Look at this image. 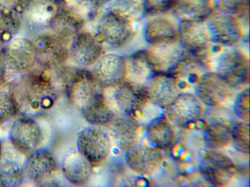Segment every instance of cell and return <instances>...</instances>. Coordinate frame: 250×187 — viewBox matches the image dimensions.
Segmentation results:
<instances>
[{
	"label": "cell",
	"instance_id": "24",
	"mask_svg": "<svg viewBox=\"0 0 250 187\" xmlns=\"http://www.w3.org/2000/svg\"><path fill=\"white\" fill-rule=\"evenodd\" d=\"M62 170L68 182L74 185L82 186L90 180L93 171V163L77 151L64 157Z\"/></svg>",
	"mask_w": 250,
	"mask_h": 187
},
{
	"label": "cell",
	"instance_id": "19",
	"mask_svg": "<svg viewBox=\"0 0 250 187\" xmlns=\"http://www.w3.org/2000/svg\"><path fill=\"white\" fill-rule=\"evenodd\" d=\"M144 91L149 101L163 109H166L180 93L178 81L171 74H153Z\"/></svg>",
	"mask_w": 250,
	"mask_h": 187
},
{
	"label": "cell",
	"instance_id": "5",
	"mask_svg": "<svg viewBox=\"0 0 250 187\" xmlns=\"http://www.w3.org/2000/svg\"><path fill=\"white\" fill-rule=\"evenodd\" d=\"M106 104L115 115L134 116L148 101L144 89L124 80L103 88Z\"/></svg>",
	"mask_w": 250,
	"mask_h": 187
},
{
	"label": "cell",
	"instance_id": "3",
	"mask_svg": "<svg viewBox=\"0 0 250 187\" xmlns=\"http://www.w3.org/2000/svg\"><path fill=\"white\" fill-rule=\"evenodd\" d=\"M60 10L56 0H23L11 14L21 30L35 35L49 31Z\"/></svg>",
	"mask_w": 250,
	"mask_h": 187
},
{
	"label": "cell",
	"instance_id": "7",
	"mask_svg": "<svg viewBox=\"0 0 250 187\" xmlns=\"http://www.w3.org/2000/svg\"><path fill=\"white\" fill-rule=\"evenodd\" d=\"M216 56L215 73L224 78L232 87L249 82V61L246 55L233 46H226Z\"/></svg>",
	"mask_w": 250,
	"mask_h": 187
},
{
	"label": "cell",
	"instance_id": "29",
	"mask_svg": "<svg viewBox=\"0 0 250 187\" xmlns=\"http://www.w3.org/2000/svg\"><path fill=\"white\" fill-rule=\"evenodd\" d=\"M104 7L134 21H140L146 15L145 0H109Z\"/></svg>",
	"mask_w": 250,
	"mask_h": 187
},
{
	"label": "cell",
	"instance_id": "28",
	"mask_svg": "<svg viewBox=\"0 0 250 187\" xmlns=\"http://www.w3.org/2000/svg\"><path fill=\"white\" fill-rule=\"evenodd\" d=\"M148 140L160 150L170 149L175 143V134L171 124L166 116L151 120L146 127Z\"/></svg>",
	"mask_w": 250,
	"mask_h": 187
},
{
	"label": "cell",
	"instance_id": "38",
	"mask_svg": "<svg viewBox=\"0 0 250 187\" xmlns=\"http://www.w3.org/2000/svg\"><path fill=\"white\" fill-rule=\"evenodd\" d=\"M170 149L172 158L175 162L187 164L192 163L193 153L183 143L175 142Z\"/></svg>",
	"mask_w": 250,
	"mask_h": 187
},
{
	"label": "cell",
	"instance_id": "31",
	"mask_svg": "<svg viewBox=\"0 0 250 187\" xmlns=\"http://www.w3.org/2000/svg\"><path fill=\"white\" fill-rule=\"evenodd\" d=\"M231 129L230 126L221 123H207L203 132L205 145L212 150L225 147L230 141Z\"/></svg>",
	"mask_w": 250,
	"mask_h": 187
},
{
	"label": "cell",
	"instance_id": "11",
	"mask_svg": "<svg viewBox=\"0 0 250 187\" xmlns=\"http://www.w3.org/2000/svg\"><path fill=\"white\" fill-rule=\"evenodd\" d=\"M145 52L154 74L171 75L188 55L178 38L149 45Z\"/></svg>",
	"mask_w": 250,
	"mask_h": 187
},
{
	"label": "cell",
	"instance_id": "40",
	"mask_svg": "<svg viewBox=\"0 0 250 187\" xmlns=\"http://www.w3.org/2000/svg\"><path fill=\"white\" fill-rule=\"evenodd\" d=\"M8 72L2 50L0 49V85L5 81Z\"/></svg>",
	"mask_w": 250,
	"mask_h": 187
},
{
	"label": "cell",
	"instance_id": "8",
	"mask_svg": "<svg viewBox=\"0 0 250 187\" xmlns=\"http://www.w3.org/2000/svg\"><path fill=\"white\" fill-rule=\"evenodd\" d=\"M1 50L8 71L23 74L37 66L35 46L33 39L27 37H14Z\"/></svg>",
	"mask_w": 250,
	"mask_h": 187
},
{
	"label": "cell",
	"instance_id": "4",
	"mask_svg": "<svg viewBox=\"0 0 250 187\" xmlns=\"http://www.w3.org/2000/svg\"><path fill=\"white\" fill-rule=\"evenodd\" d=\"M64 93L83 116L105 104L103 87L87 69H78Z\"/></svg>",
	"mask_w": 250,
	"mask_h": 187
},
{
	"label": "cell",
	"instance_id": "10",
	"mask_svg": "<svg viewBox=\"0 0 250 187\" xmlns=\"http://www.w3.org/2000/svg\"><path fill=\"white\" fill-rule=\"evenodd\" d=\"M111 140L106 130L101 126L85 127L78 133L77 151L93 164L104 161L111 148Z\"/></svg>",
	"mask_w": 250,
	"mask_h": 187
},
{
	"label": "cell",
	"instance_id": "1",
	"mask_svg": "<svg viewBox=\"0 0 250 187\" xmlns=\"http://www.w3.org/2000/svg\"><path fill=\"white\" fill-rule=\"evenodd\" d=\"M9 92L18 112L31 117L51 109L59 94L43 71L37 67L15 80Z\"/></svg>",
	"mask_w": 250,
	"mask_h": 187
},
{
	"label": "cell",
	"instance_id": "34",
	"mask_svg": "<svg viewBox=\"0 0 250 187\" xmlns=\"http://www.w3.org/2000/svg\"><path fill=\"white\" fill-rule=\"evenodd\" d=\"M217 12L230 15H241L249 11V0H211Z\"/></svg>",
	"mask_w": 250,
	"mask_h": 187
},
{
	"label": "cell",
	"instance_id": "32",
	"mask_svg": "<svg viewBox=\"0 0 250 187\" xmlns=\"http://www.w3.org/2000/svg\"><path fill=\"white\" fill-rule=\"evenodd\" d=\"M249 122H236L231 127L230 140L236 150L245 154L249 153Z\"/></svg>",
	"mask_w": 250,
	"mask_h": 187
},
{
	"label": "cell",
	"instance_id": "15",
	"mask_svg": "<svg viewBox=\"0 0 250 187\" xmlns=\"http://www.w3.org/2000/svg\"><path fill=\"white\" fill-rule=\"evenodd\" d=\"M9 138L17 150L30 154L41 144L43 134L40 126L33 117L23 115L12 124Z\"/></svg>",
	"mask_w": 250,
	"mask_h": 187
},
{
	"label": "cell",
	"instance_id": "41",
	"mask_svg": "<svg viewBox=\"0 0 250 187\" xmlns=\"http://www.w3.org/2000/svg\"><path fill=\"white\" fill-rule=\"evenodd\" d=\"M102 7H104L109 0H98Z\"/></svg>",
	"mask_w": 250,
	"mask_h": 187
},
{
	"label": "cell",
	"instance_id": "26",
	"mask_svg": "<svg viewBox=\"0 0 250 187\" xmlns=\"http://www.w3.org/2000/svg\"><path fill=\"white\" fill-rule=\"evenodd\" d=\"M143 35L148 45H152L178 38V31L171 20L166 17L156 16L146 22Z\"/></svg>",
	"mask_w": 250,
	"mask_h": 187
},
{
	"label": "cell",
	"instance_id": "37",
	"mask_svg": "<svg viewBox=\"0 0 250 187\" xmlns=\"http://www.w3.org/2000/svg\"><path fill=\"white\" fill-rule=\"evenodd\" d=\"M175 0H145L146 15H158L171 10Z\"/></svg>",
	"mask_w": 250,
	"mask_h": 187
},
{
	"label": "cell",
	"instance_id": "6",
	"mask_svg": "<svg viewBox=\"0 0 250 187\" xmlns=\"http://www.w3.org/2000/svg\"><path fill=\"white\" fill-rule=\"evenodd\" d=\"M198 169L206 181L214 186L229 183L238 169L231 159L216 150L202 149L197 160Z\"/></svg>",
	"mask_w": 250,
	"mask_h": 187
},
{
	"label": "cell",
	"instance_id": "39",
	"mask_svg": "<svg viewBox=\"0 0 250 187\" xmlns=\"http://www.w3.org/2000/svg\"><path fill=\"white\" fill-rule=\"evenodd\" d=\"M23 0H0V9L12 13Z\"/></svg>",
	"mask_w": 250,
	"mask_h": 187
},
{
	"label": "cell",
	"instance_id": "35",
	"mask_svg": "<svg viewBox=\"0 0 250 187\" xmlns=\"http://www.w3.org/2000/svg\"><path fill=\"white\" fill-rule=\"evenodd\" d=\"M17 112L16 104L10 93L0 92V124L10 119Z\"/></svg>",
	"mask_w": 250,
	"mask_h": 187
},
{
	"label": "cell",
	"instance_id": "13",
	"mask_svg": "<svg viewBox=\"0 0 250 187\" xmlns=\"http://www.w3.org/2000/svg\"><path fill=\"white\" fill-rule=\"evenodd\" d=\"M205 21L210 42L220 46H230L239 41L241 28L232 15L211 12Z\"/></svg>",
	"mask_w": 250,
	"mask_h": 187
},
{
	"label": "cell",
	"instance_id": "2",
	"mask_svg": "<svg viewBox=\"0 0 250 187\" xmlns=\"http://www.w3.org/2000/svg\"><path fill=\"white\" fill-rule=\"evenodd\" d=\"M96 19L94 34L104 47L122 48L132 41L138 31L139 21L126 19L105 8Z\"/></svg>",
	"mask_w": 250,
	"mask_h": 187
},
{
	"label": "cell",
	"instance_id": "12",
	"mask_svg": "<svg viewBox=\"0 0 250 187\" xmlns=\"http://www.w3.org/2000/svg\"><path fill=\"white\" fill-rule=\"evenodd\" d=\"M37 57V67L47 68L68 62L69 41L47 31L35 36L33 39Z\"/></svg>",
	"mask_w": 250,
	"mask_h": 187
},
{
	"label": "cell",
	"instance_id": "27",
	"mask_svg": "<svg viewBox=\"0 0 250 187\" xmlns=\"http://www.w3.org/2000/svg\"><path fill=\"white\" fill-rule=\"evenodd\" d=\"M171 10L180 20L204 21L212 12L211 0H175Z\"/></svg>",
	"mask_w": 250,
	"mask_h": 187
},
{
	"label": "cell",
	"instance_id": "25",
	"mask_svg": "<svg viewBox=\"0 0 250 187\" xmlns=\"http://www.w3.org/2000/svg\"><path fill=\"white\" fill-rule=\"evenodd\" d=\"M60 10L83 28L95 20L103 7L98 0H60Z\"/></svg>",
	"mask_w": 250,
	"mask_h": 187
},
{
	"label": "cell",
	"instance_id": "21",
	"mask_svg": "<svg viewBox=\"0 0 250 187\" xmlns=\"http://www.w3.org/2000/svg\"><path fill=\"white\" fill-rule=\"evenodd\" d=\"M112 143L126 150L137 143L140 124L131 116L115 115L105 125Z\"/></svg>",
	"mask_w": 250,
	"mask_h": 187
},
{
	"label": "cell",
	"instance_id": "33",
	"mask_svg": "<svg viewBox=\"0 0 250 187\" xmlns=\"http://www.w3.org/2000/svg\"><path fill=\"white\" fill-rule=\"evenodd\" d=\"M19 31L18 23L13 15L0 9V47L4 46Z\"/></svg>",
	"mask_w": 250,
	"mask_h": 187
},
{
	"label": "cell",
	"instance_id": "20",
	"mask_svg": "<svg viewBox=\"0 0 250 187\" xmlns=\"http://www.w3.org/2000/svg\"><path fill=\"white\" fill-rule=\"evenodd\" d=\"M159 149L136 143L125 150V161L128 167L140 174L154 172L162 159Z\"/></svg>",
	"mask_w": 250,
	"mask_h": 187
},
{
	"label": "cell",
	"instance_id": "22",
	"mask_svg": "<svg viewBox=\"0 0 250 187\" xmlns=\"http://www.w3.org/2000/svg\"><path fill=\"white\" fill-rule=\"evenodd\" d=\"M23 167L24 173L31 180L40 184L49 181L57 168L52 154L43 149H37L29 154Z\"/></svg>",
	"mask_w": 250,
	"mask_h": 187
},
{
	"label": "cell",
	"instance_id": "9",
	"mask_svg": "<svg viewBox=\"0 0 250 187\" xmlns=\"http://www.w3.org/2000/svg\"><path fill=\"white\" fill-rule=\"evenodd\" d=\"M104 49L94 33L82 29L69 41L68 62L77 68L87 69L104 53Z\"/></svg>",
	"mask_w": 250,
	"mask_h": 187
},
{
	"label": "cell",
	"instance_id": "30",
	"mask_svg": "<svg viewBox=\"0 0 250 187\" xmlns=\"http://www.w3.org/2000/svg\"><path fill=\"white\" fill-rule=\"evenodd\" d=\"M23 167L10 157L0 155V186L17 187L20 185L24 176Z\"/></svg>",
	"mask_w": 250,
	"mask_h": 187
},
{
	"label": "cell",
	"instance_id": "42",
	"mask_svg": "<svg viewBox=\"0 0 250 187\" xmlns=\"http://www.w3.org/2000/svg\"><path fill=\"white\" fill-rule=\"evenodd\" d=\"M56 0L57 1H58V3H59L60 0Z\"/></svg>",
	"mask_w": 250,
	"mask_h": 187
},
{
	"label": "cell",
	"instance_id": "16",
	"mask_svg": "<svg viewBox=\"0 0 250 187\" xmlns=\"http://www.w3.org/2000/svg\"><path fill=\"white\" fill-rule=\"evenodd\" d=\"M166 109V117L170 124L183 128L199 119L202 113L200 101L189 93H180Z\"/></svg>",
	"mask_w": 250,
	"mask_h": 187
},
{
	"label": "cell",
	"instance_id": "18",
	"mask_svg": "<svg viewBox=\"0 0 250 187\" xmlns=\"http://www.w3.org/2000/svg\"><path fill=\"white\" fill-rule=\"evenodd\" d=\"M178 38L189 55L200 56L210 42L204 21L180 20L177 27Z\"/></svg>",
	"mask_w": 250,
	"mask_h": 187
},
{
	"label": "cell",
	"instance_id": "36",
	"mask_svg": "<svg viewBox=\"0 0 250 187\" xmlns=\"http://www.w3.org/2000/svg\"><path fill=\"white\" fill-rule=\"evenodd\" d=\"M250 91L246 88L236 96L234 104V110L237 116L244 122L250 120L249 109Z\"/></svg>",
	"mask_w": 250,
	"mask_h": 187
},
{
	"label": "cell",
	"instance_id": "23",
	"mask_svg": "<svg viewBox=\"0 0 250 187\" xmlns=\"http://www.w3.org/2000/svg\"><path fill=\"white\" fill-rule=\"evenodd\" d=\"M125 80L138 87L144 89L154 74L147 57L145 50H141L125 56Z\"/></svg>",
	"mask_w": 250,
	"mask_h": 187
},
{
	"label": "cell",
	"instance_id": "14",
	"mask_svg": "<svg viewBox=\"0 0 250 187\" xmlns=\"http://www.w3.org/2000/svg\"><path fill=\"white\" fill-rule=\"evenodd\" d=\"M232 87L222 76L213 72H206L197 80L195 92L201 102L209 107L219 106L227 101Z\"/></svg>",
	"mask_w": 250,
	"mask_h": 187
},
{
	"label": "cell",
	"instance_id": "17",
	"mask_svg": "<svg viewBox=\"0 0 250 187\" xmlns=\"http://www.w3.org/2000/svg\"><path fill=\"white\" fill-rule=\"evenodd\" d=\"M89 71L103 88L118 83L125 79V56L114 52L104 53Z\"/></svg>",
	"mask_w": 250,
	"mask_h": 187
}]
</instances>
